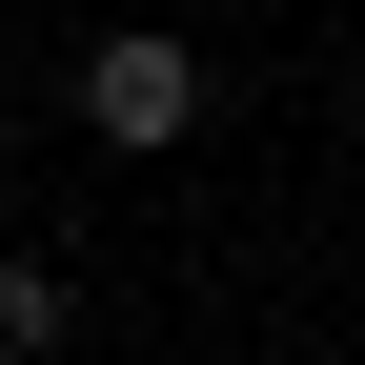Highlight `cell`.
<instances>
[{"label": "cell", "instance_id": "cell-1", "mask_svg": "<svg viewBox=\"0 0 365 365\" xmlns=\"http://www.w3.org/2000/svg\"><path fill=\"white\" fill-rule=\"evenodd\" d=\"M182 122H203V41H182V21H122V41H81V143L163 163Z\"/></svg>", "mask_w": 365, "mask_h": 365}, {"label": "cell", "instance_id": "cell-2", "mask_svg": "<svg viewBox=\"0 0 365 365\" xmlns=\"http://www.w3.org/2000/svg\"><path fill=\"white\" fill-rule=\"evenodd\" d=\"M61 345H81V284L41 244H0V365H61Z\"/></svg>", "mask_w": 365, "mask_h": 365}]
</instances>
